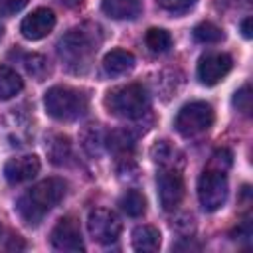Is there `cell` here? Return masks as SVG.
<instances>
[{"instance_id":"obj_3","label":"cell","mask_w":253,"mask_h":253,"mask_svg":"<svg viewBox=\"0 0 253 253\" xmlns=\"http://www.w3.org/2000/svg\"><path fill=\"white\" fill-rule=\"evenodd\" d=\"M43 105H45L47 115L53 117L55 121H75L87 113L89 99L79 89L57 85L45 93Z\"/></svg>"},{"instance_id":"obj_2","label":"cell","mask_w":253,"mask_h":253,"mask_svg":"<svg viewBox=\"0 0 253 253\" xmlns=\"http://www.w3.org/2000/svg\"><path fill=\"white\" fill-rule=\"evenodd\" d=\"M95 28H73L57 43V53L63 59L65 67L73 73H83L89 69L101 40L95 38Z\"/></svg>"},{"instance_id":"obj_5","label":"cell","mask_w":253,"mask_h":253,"mask_svg":"<svg viewBox=\"0 0 253 253\" xmlns=\"http://www.w3.org/2000/svg\"><path fill=\"white\" fill-rule=\"evenodd\" d=\"M213 119H215V115H213V109L210 103L192 101L178 111L174 126L182 136H198L213 125Z\"/></svg>"},{"instance_id":"obj_16","label":"cell","mask_w":253,"mask_h":253,"mask_svg":"<svg viewBox=\"0 0 253 253\" xmlns=\"http://www.w3.org/2000/svg\"><path fill=\"white\" fill-rule=\"evenodd\" d=\"M24 83L20 79V75L6 67V65H0V101H8L12 97H16L20 91H22Z\"/></svg>"},{"instance_id":"obj_21","label":"cell","mask_w":253,"mask_h":253,"mask_svg":"<svg viewBox=\"0 0 253 253\" xmlns=\"http://www.w3.org/2000/svg\"><path fill=\"white\" fill-rule=\"evenodd\" d=\"M24 65H26L28 73H30L32 77H36L38 81H42V79L47 75V71H49L47 59H45L43 55H40V53H30V55H26Z\"/></svg>"},{"instance_id":"obj_26","label":"cell","mask_w":253,"mask_h":253,"mask_svg":"<svg viewBox=\"0 0 253 253\" xmlns=\"http://www.w3.org/2000/svg\"><path fill=\"white\" fill-rule=\"evenodd\" d=\"M158 6L166 12H172V14H182V12H188L198 0H156Z\"/></svg>"},{"instance_id":"obj_14","label":"cell","mask_w":253,"mask_h":253,"mask_svg":"<svg viewBox=\"0 0 253 253\" xmlns=\"http://www.w3.org/2000/svg\"><path fill=\"white\" fill-rule=\"evenodd\" d=\"M134 67V55L126 49H113L103 59V69L109 75H123Z\"/></svg>"},{"instance_id":"obj_17","label":"cell","mask_w":253,"mask_h":253,"mask_svg":"<svg viewBox=\"0 0 253 253\" xmlns=\"http://www.w3.org/2000/svg\"><path fill=\"white\" fill-rule=\"evenodd\" d=\"M119 206L128 217H140L146 211V200L138 190H126L121 196Z\"/></svg>"},{"instance_id":"obj_8","label":"cell","mask_w":253,"mask_h":253,"mask_svg":"<svg viewBox=\"0 0 253 253\" xmlns=\"http://www.w3.org/2000/svg\"><path fill=\"white\" fill-rule=\"evenodd\" d=\"M51 245L57 251H69V253H77L83 251V237H81V229L77 219L73 217H61L55 227L51 229Z\"/></svg>"},{"instance_id":"obj_25","label":"cell","mask_w":253,"mask_h":253,"mask_svg":"<svg viewBox=\"0 0 253 253\" xmlns=\"http://www.w3.org/2000/svg\"><path fill=\"white\" fill-rule=\"evenodd\" d=\"M233 107L237 111L249 115V111H251V89H249V85H243L239 91H235V95H233Z\"/></svg>"},{"instance_id":"obj_4","label":"cell","mask_w":253,"mask_h":253,"mask_svg":"<svg viewBox=\"0 0 253 253\" xmlns=\"http://www.w3.org/2000/svg\"><path fill=\"white\" fill-rule=\"evenodd\" d=\"M105 107L115 117L140 119L148 111L150 99H148L146 89L140 83H130V85H123V87L113 89L105 97Z\"/></svg>"},{"instance_id":"obj_10","label":"cell","mask_w":253,"mask_h":253,"mask_svg":"<svg viewBox=\"0 0 253 253\" xmlns=\"http://www.w3.org/2000/svg\"><path fill=\"white\" fill-rule=\"evenodd\" d=\"M231 57L227 53H206L198 61V79L204 85L219 83L231 71Z\"/></svg>"},{"instance_id":"obj_32","label":"cell","mask_w":253,"mask_h":253,"mask_svg":"<svg viewBox=\"0 0 253 253\" xmlns=\"http://www.w3.org/2000/svg\"><path fill=\"white\" fill-rule=\"evenodd\" d=\"M2 34H4V28H2V24H0V38H2Z\"/></svg>"},{"instance_id":"obj_9","label":"cell","mask_w":253,"mask_h":253,"mask_svg":"<svg viewBox=\"0 0 253 253\" xmlns=\"http://www.w3.org/2000/svg\"><path fill=\"white\" fill-rule=\"evenodd\" d=\"M184 198V180L176 170H162L158 174V200L162 210L174 211Z\"/></svg>"},{"instance_id":"obj_18","label":"cell","mask_w":253,"mask_h":253,"mask_svg":"<svg viewBox=\"0 0 253 253\" xmlns=\"http://www.w3.org/2000/svg\"><path fill=\"white\" fill-rule=\"evenodd\" d=\"M144 42L152 53H166L172 47V36L162 28H150L144 36Z\"/></svg>"},{"instance_id":"obj_11","label":"cell","mask_w":253,"mask_h":253,"mask_svg":"<svg viewBox=\"0 0 253 253\" xmlns=\"http://www.w3.org/2000/svg\"><path fill=\"white\" fill-rule=\"evenodd\" d=\"M55 28V14L49 8H38L32 14H28L22 24L20 32L26 40H42Z\"/></svg>"},{"instance_id":"obj_31","label":"cell","mask_w":253,"mask_h":253,"mask_svg":"<svg viewBox=\"0 0 253 253\" xmlns=\"http://www.w3.org/2000/svg\"><path fill=\"white\" fill-rule=\"evenodd\" d=\"M63 4H67V6H77V4H81V0H61Z\"/></svg>"},{"instance_id":"obj_1","label":"cell","mask_w":253,"mask_h":253,"mask_svg":"<svg viewBox=\"0 0 253 253\" xmlns=\"http://www.w3.org/2000/svg\"><path fill=\"white\" fill-rule=\"evenodd\" d=\"M65 182L61 178H47L32 186L16 202V211L28 225H38L43 215L53 210L65 196Z\"/></svg>"},{"instance_id":"obj_15","label":"cell","mask_w":253,"mask_h":253,"mask_svg":"<svg viewBox=\"0 0 253 253\" xmlns=\"http://www.w3.org/2000/svg\"><path fill=\"white\" fill-rule=\"evenodd\" d=\"M132 247L142 253L158 251L160 247V231L152 225H138L132 231Z\"/></svg>"},{"instance_id":"obj_20","label":"cell","mask_w":253,"mask_h":253,"mask_svg":"<svg viewBox=\"0 0 253 253\" xmlns=\"http://www.w3.org/2000/svg\"><path fill=\"white\" fill-rule=\"evenodd\" d=\"M107 146L113 150V152H121V154H126L132 150L134 146V138L128 130H113L109 136H107Z\"/></svg>"},{"instance_id":"obj_30","label":"cell","mask_w":253,"mask_h":253,"mask_svg":"<svg viewBox=\"0 0 253 253\" xmlns=\"http://www.w3.org/2000/svg\"><path fill=\"white\" fill-rule=\"evenodd\" d=\"M241 34H243V38H251L253 36V32H251V18H245L243 22H241Z\"/></svg>"},{"instance_id":"obj_33","label":"cell","mask_w":253,"mask_h":253,"mask_svg":"<svg viewBox=\"0 0 253 253\" xmlns=\"http://www.w3.org/2000/svg\"><path fill=\"white\" fill-rule=\"evenodd\" d=\"M0 233H2V227H0Z\"/></svg>"},{"instance_id":"obj_28","label":"cell","mask_w":253,"mask_h":253,"mask_svg":"<svg viewBox=\"0 0 253 253\" xmlns=\"http://www.w3.org/2000/svg\"><path fill=\"white\" fill-rule=\"evenodd\" d=\"M30 0H0V16H12L20 12Z\"/></svg>"},{"instance_id":"obj_19","label":"cell","mask_w":253,"mask_h":253,"mask_svg":"<svg viewBox=\"0 0 253 253\" xmlns=\"http://www.w3.org/2000/svg\"><path fill=\"white\" fill-rule=\"evenodd\" d=\"M194 38L200 43H217L223 40V32L213 22H202L194 28Z\"/></svg>"},{"instance_id":"obj_22","label":"cell","mask_w":253,"mask_h":253,"mask_svg":"<svg viewBox=\"0 0 253 253\" xmlns=\"http://www.w3.org/2000/svg\"><path fill=\"white\" fill-rule=\"evenodd\" d=\"M105 142V138H103V132H101V128L95 125H91L85 132H83V146H85V150L91 154V156H99V152H101V144Z\"/></svg>"},{"instance_id":"obj_6","label":"cell","mask_w":253,"mask_h":253,"mask_svg":"<svg viewBox=\"0 0 253 253\" xmlns=\"http://www.w3.org/2000/svg\"><path fill=\"white\" fill-rule=\"evenodd\" d=\"M227 178H225V172H219V170H213V168H208L202 172L200 180H198V200H200V206L206 210V211H215L219 210L225 200H227Z\"/></svg>"},{"instance_id":"obj_29","label":"cell","mask_w":253,"mask_h":253,"mask_svg":"<svg viewBox=\"0 0 253 253\" xmlns=\"http://www.w3.org/2000/svg\"><path fill=\"white\" fill-rule=\"evenodd\" d=\"M233 235H235L233 239H249V237H251V223H249V219H245V221L235 229Z\"/></svg>"},{"instance_id":"obj_12","label":"cell","mask_w":253,"mask_h":253,"mask_svg":"<svg viewBox=\"0 0 253 253\" xmlns=\"http://www.w3.org/2000/svg\"><path fill=\"white\" fill-rule=\"evenodd\" d=\"M40 172V158L34 154H24L10 158L4 166V176L10 184H22L32 180Z\"/></svg>"},{"instance_id":"obj_27","label":"cell","mask_w":253,"mask_h":253,"mask_svg":"<svg viewBox=\"0 0 253 253\" xmlns=\"http://www.w3.org/2000/svg\"><path fill=\"white\" fill-rule=\"evenodd\" d=\"M229 166H231V152L227 148L215 150L213 156H211V160H210V168L219 170V172H225Z\"/></svg>"},{"instance_id":"obj_13","label":"cell","mask_w":253,"mask_h":253,"mask_svg":"<svg viewBox=\"0 0 253 253\" xmlns=\"http://www.w3.org/2000/svg\"><path fill=\"white\" fill-rule=\"evenodd\" d=\"M101 10L113 20H132L142 10V0H103Z\"/></svg>"},{"instance_id":"obj_7","label":"cell","mask_w":253,"mask_h":253,"mask_svg":"<svg viewBox=\"0 0 253 253\" xmlns=\"http://www.w3.org/2000/svg\"><path fill=\"white\" fill-rule=\"evenodd\" d=\"M87 229H89V235L93 237V241H97L101 245H109L119 239L123 223H121V217L113 210L95 208L89 211Z\"/></svg>"},{"instance_id":"obj_24","label":"cell","mask_w":253,"mask_h":253,"mask_svg":"<svg viewBox=\"0 0 253 253\" xmlns=\"http://www.w3.org/2000/svg\"><path fill=\"white\" fill-rule=\"evenodd\" d=\"M152 158L160 164V166H170L174 162V154H176V148H172L166 140H160L158 144L152 146Z\"/></svg>"},{"instance_id":"obj_23","label":"cell","mask_w":253,"mask_h":253,"mask_svg":"<svg viewBox=\"0 0 253 253\" xmlns=\"http://www.w3.org/2000/svg\"><path fill=\"white\" fill-rule=\"evenodd\" d=\"M71 154V148H69V140L65 136H55L53 142L49 144V156H51V162L53 164H63Z\"/></svg>"}]
</instances>
